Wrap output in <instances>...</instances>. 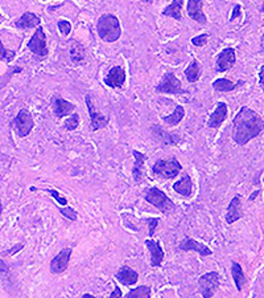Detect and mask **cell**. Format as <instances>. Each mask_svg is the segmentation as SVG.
Masks as SVG:
<instances>
[{"mask_svg": "<svg viewBox=\"0 0 264 298\" xmlns=\"http://www.w3.org/2000/svg\"><path fill=\"white\" fill-rule=\"evenodd\" d=\"M232 138L236 145L244 146L264 130V120L248 106H242L232 120Z\"/></svg>", "mask_w": 264, "mask_h": 298, "instance_id": "1", "label": "cell"}, {"mask_svg": "<svg viewBox=\"0 0 264 298\" xmlns=\"http://www.w3.org/2000/svg\"><path fill=\"white\" fill-rule=\"evenodd\" d=\"M97 32L100 40H103L104 43H115L122 36L119 19L110 13L102 15L97 24Z\"/></svg>", "mask_w": 264, "mask_h": 298, "instance_id": "2", "label": "cell"}, {"mask_svg": "<svg viewBox=\"0 0 264 298\" xmlns=\"http://www.w3.org/2000/svg\"><path fill=\"white\" fill-rule=\"evenodd\" d=\"M145 202H148L149 204H152L153 207H156L161 213L164 215H170L172 212L176 211V206L170 200L168 195L165 194L164 191L159 190L157 187H151L147 188L144 194Z\"/></svg>", "mask_w": 264, "mask_h": 298, "instance_id": "3", "label": "cell"}, {"mask_svg": "<svg viewBox=\"0 0 264 298\" xmlns=\"http://www.w3.org/2000/svg\"><path fill=\"white\" fill-rule=\"evenodd\" d=\"M182 170L181 163L176 158L169 159H159L153 165L152 174L164 179H174Z\"/></svg>", "mask_w": 264, "mask_h": 298, "instance_id": "4", "label": "cell"}, {"mask_svg": "<svg viewBox=\"0 0 264 298\" xmlns=\"http://www.w3.org/2000/svg\"><path fill=\"white\" fill-rule=\"evenodd\" d=\"M219 285H221V276L218 272H207L198 280L199 294L205 298L214 297Z\"/></svg>", "mask_w": 264, "mask_h": 298, "instance_id": "5", "label": "cell"}, {"mask_svg": "<svg viewBox=\"0 0 264 298\" xmlns=\"http://www.w3.org/2000/svg\"><path fill=\"white\" fill-rule=\"evenodd\" d=\"M156 91L161 93V94H186L188 91L185 89H182L181 81L174 76V73L168 72L165 73L164 77L161 79V81L156 85Z\"/></svg>", "mask_w": 264, "mask_h": 298, "instance_id": "6", "label": "cell"}, {"mask_svg": "<svg viewBox=\"0 0 264 298\" xmlns=\"http://www.w3.org/2000/svg\"><path fill=\"white\" fill-rule=\"evenodd\" d=\"M27 46H28V49L38 58H44L49 54V49H48V45H46L45 32H44L41 25L37 27L36 32L33 33L31 40L27 43Z\"/></svg>", "mask_w": 264, "mask_h": 298, "instance_id": "7", "label": "cell"}, {"mask_svg": "<svg viewBox=\"0 0 264 298\" xmlns=\"http://www.w3.org/2000/svg\"><path fill=\"white\" fill-rule=\"evenodd\" d=\"M12 126L20 138H25L27 135H29L32 128H34V122H33L31 112L27 109H21L20 112L17 113V116L12 120Z\"/></svg>", "mask_w": 264, "mask_h": 298, "instance_id": "8", "label": "cell"}, {"mask_svg": "<svg viewBox=\"0 0 264 298\" xmlns=\"http://www.w3.org/2000/svg\"><path fill=\"white\" fill-rule=\"evenodd\" d=\"M71 253H73V249L70 247H66V248L61 249L57 256H54L52 258V261H50V272L53 274L64 273L67 269V266H69Z\"/></svg>", "mask_w": 264, "mask_h": 298, "instance_id": "9", "label": "cell"}, {"mask_svg": "<svg viewBox=\"0 0 264 298\" xmlns=\"http://www.w3.org/2000/svg\"><path fill=\"white\" fill-rule=\"evenodd\" d=\"M236 54L234 48H225L221 50L217 56V62H215V71L218 73L230 71L232 66L235 65Z\"/></svg>", "mask_w": 264, "mask_h": 298, "instance_id": "10", "label": "cell"}, {"mask_svg": "<svg viewBox=\"0 0 264 298\" xmlns=\"http://www.w3.org/2000/svg\"><path fill=\"white\" fill-rule=\"evenodd\" d=\"M85 99H86L87 110H89V116H90L91 130H93V131H97L99 128H106L108 125V122H110L108 117H104L103 114H100V113L95 109L94 104H93V101H91L90 94H86Z\"/></svg>", "mask_w": 264, "mask_h": 298, "instance_id": "11", "label": "cell"}, {"mask_svg": "<svg viewBox=\"0 0 264 298\" xmlns=\"http://www.w3.org/2000/svg\"><path fill=\"white\" fill-rule=\"evenodd\" d=\"M178 249L182 251V252H190V251H193V252H197L198 255H201V256H211V255H213V251H211L206 244H202V243L194 240V239H192V237L189 236H185V239H182V240L180 241Z\"/></svg>", "mask_w": 264, "mask_h": 298, "instance_id": "12", "label": "cell"}, {"mask_svg": "<svg viewBox=\"0 0 264 298\" xmlns=\"http://www.w3.org/2000/svg\"><path fill=\"white\" fill-rule=\"evenodd\" d=\"M52 110L57 118H64V117L70 116L71 113L74 112L75 105L64 99L61 95H54L52 98Z\"/></svg>", "mask_w": 264, "mask_h": 298, "instance_id": "13", "label": "cell"}, {"mask_svg": "<svg viewBox=\"0 0 264 298\" xmlns=\"http://www.w3.org/2000/svg\"><path fill=\"white\" fill-rule=\"evenodd\" d=\"M103 81L111 89L123 86L124 83H126V71H124L123 66H112Z\"/></svg>", "mask_w": 264, "mask_h": 298, "instance_id": "14", "label": "cell"}, {"mask_svg": "<svg viewBox=\"0 0 264 298\" xmlns=\"http://www.w3.org/2000/svg\"><path fill=\"white\" fill-rule=\"evenodd\" d=\"M203 0H188L186 12L192 20L197 21L199 24H206L207 17L202 11Z\"/></svg>", "mask_w": 264, "mask_h": 298, "instance_id": "15", "label": "cell"}, {"mask_svg": "<svg viewBox=\"0 0 264 298\" xmlns=\"http://www.w3.org/2000/svg\"><path fill=\"white\" fill-rule=\"evenodd\" d=\"M243 217V211H242V196L240 195H235L234 198L231 199L230 204L227 207L226 212V223L234 224L239 219Z\"/></svg>", "mask_w": 264, "mask_h": 298, "instance_id": "16", "label": "cell"}, {"mask_svg": "<svg viewBox=\"0 0 264 298\" xmlns=\"http://www.w3.org/2000/svg\"><path fill=\"white\" fill-rule=\"evenodd\" d=\"M115 280L124 286H132L139 281V273L136 270L131 269L128 265H122L116 272Z\"/></svg>", "mask_w": 264, "mask_h": 298, "instance_id": "17", "label": "cell"}, {"mask_svg": "<svg viewBox=\"0 0 264 298\" xmlns=\"http://www.w3.org/2000/svg\"><path fill=\"white\" fill-rule=\"evenodd\" d=\"M145 247L148 248L151 252V266L152 268H159L164 261V249L161 248V245L159 241L148 239L144 241Z\"/></svg>", "mask_w": 264, "mask_h": 298, "instance_id": "18", "label": "cell"}, {"mask_svg": "<svg viewBox=\"0 0 264 298\" xmlns=\"http://www.w3.org/2000/svg\"><path fill=\"white\" fill-rule=\"evenodd\" d=\"M132 155L135 158V163L132 166V178L136 184H139L143 179V175H144V163L147 155L137 151V150H132Z\"/></svg>", "mask_w": 264, "mask_h": 298, "instance_id": "19", "label": "cell"}, {"mask_svg": "<svg viewBox=\"0 0 264 298\" xmlns=\"http://www.w3.org/2000/svg\"><path fill=\"white\" fill-rule=\"evenodd\" d=\"M227 113H229L227 105L225 102H218L217 108L207 121V128H218L227 118Z\"/></svg>", "mask_w": 264, "mask_h": 298, "instance_id": "20", "label": "cell"}, {"mask_svg": "<svg viewBox=\"0 0 264 298\" xmlns=\"http://www.w3.org/2000/svg\"><path fill=\"white\" fill-rule=\"evenodd\" d=\"M40 23H41V19L34 15L33 12H24L19 17V20L15 23V27L17 29H32V28H37L40 27Z\"/></svg>", "mask_w": 264, "mask_h": 298, "instance_id": "21", "label": "cell"}, {"mask_svg": "<svg viewBox=\"0 0 264 298\" xmlns=\"http://www.w3.org/2000/svg\"><path fill=\"white\" fill-rule=\"evenodd\" d=\"M173 190L177 192L178 195H181L184 198H189L193 191V182L189 175H184L180 180L173 184Z\"/></svg>", "mask_w": 264, "mask_h": 298, "instance_id": "22", "label": "cell"}, {"mask_svg": "<svg viewBox=\"0 0 264 298\" xmlns=\"http://www.w3.org/2000/svg\"><path fill=\"white\" fill-rule=\"evenodd\" d=\"M231 276H232V280L235 282L238 292H242L243 286L247 284V278L244 276L243 269H242L240 264H238L236 261H232V262H231Z\"/></svg>", "mask_w": 264, "mask_h": 298, "instance_id": "23", "label": "cell"}, {"mask_svg": "<svg viewBox=\"0 0 264 298\" xmlns=\"http://www.w3.org/2000/svg\"><path fill=\"white\" fill-rule=\"evenodd\" d=\"M151 128H152L151 130H152L153 134L156 135V138L163 139V142H164L165 145H176V143L180 141V135L165 131V130H163L159 125H153V126H151Z\"/></svg>", "mask_w": 264, "mask_h": 298, "instance_id": "24", "label": "cell"}, {"mask_svg": "<svg viewBox=\"0 0 264 298\" xmlns=\"http://www.w3.org/2000/svg\"><path fill=\"white\" fill-rule=\"evenodd\" d=\"M182 5H184V0H172V3L163 9V15L168 17H173L176 20H181Z\"/></svg>", "mask_w": 264, "mask_h": 298, "instance_id": "25", "label": "cell"}, {"mask_svg": "<svg viewBox=\"0 0 264 298\" xmlns=\"http://www.w3.org/2000/svg\"><path fill=\"white\" fill-rule=\"evenodd\" d=\"M242 84H244V81H239V83H232L230 80L227 79H217L213 83V87H214L217 91H232L235 90L236 87L240 86Z\"/></svg>", "mask_w": 264, "mask_h": 298, "instance_id": "26", "label": "cell"}, {"mask_svg": "<svg viewBox=\"0 0 264 298\" xmlns=\"http://www.w3.org/2000/svg\"><path fill=\"white\" fill-rule=\"evenodd\" d=\"M184 117H185V108L181 106V105H177V106L174 108V112L172 113V114L161 117V118H163V121H164L165 124L170 125V126H177V125L181 122Z\"/></svg>", "mask_w": 264, "mask_h": 298, "instance_id": "27", "label": "cell"}, {"mask_svg": "<svg viewBox=\"0 0 264 298\" xmlns=\"http://www.w3.org/2000/svg\"><path fill=\"white\" fill-rule=\"evenodd\" d=\"M201 75V68H199V62L197 60H193L190 62V65L185 69V77L189 83H197L199 80Z\"/></svg>", "mask_w": 264, "mask_h": 298, "instance_id": "28", "label": "cell"}, {"mask_svg": "<svg viewBox=\"0 0 264 298\" xmlns=\"http://www.w3.org/2000/svg\"><path fill=\"white\" fill-rule=\"evenodd\" d=\"M151 293H152V289H151V286L148 285H141L137 286L135 289L130 290L127 294H126V298H149L151 297Z\"/></svg>", "mask_w": 264, "mask_h": 298, "instance_id": "29", "label": "cell"}, {"mask_svg": "<svg viewBox=\"0 0 264 298\" xmlns=\"http://www.w3.org/2000/svg\"><path fill=\"white\" fill-rule=\"evenodd\" d=\"M70 58L73 62H81L85 58V48L82 45H75L70 50Z\"/></svg>", "mask_w": 264, "mask_h": 298, "instance_id": "30", "label": "cell"}, {"mask_svg": "<svg viewBox=\"0 0 264 298\" xmlns=\"http://www.w3.org/2000/svg\"><path fill=\"white\" fill-rule=\"evenodd\" d=\"M0 52H1V53H0V58H1V61L8 62V64L12 61L13 58L16 57V52H15V50L7 49L3 43L0 44Z\"/></svg>", "mask_w": 264, "mask_h": 298, "instance_id": "31", "label": "cell"}, {"mask_svg": "<svg viewBox=\"0 0 264 298\" xmlns=\"http://www.w3.org/2000/svg\"><path fill=\"white\" fill-rule=\"evenodd\" d=\"M58 212H61L62 216H65L66 219L75 221L78 219V212L75 211L74 208L71 207H58Z\"/></svg>", "mask_w": 264, "mask_h": 298, "instance_id": "32", "label": "cell"}, {"mask_svg": "<svg viewBox=\"0 0 264 298\" xmlns=\"http://www.w3.org/2000/svg\"><path fill=\"white\" fill-rule=\"evenodd\" d=\"M78 125H79V116L74 113V114H71V116L65 121L64 128H65L66 130H69V131H73V130H75V128H78Z\"/></svg>", "mask_w": 264, "mask_h": 298, "instance_id": "33", "label": "cell"}, {"mask_svg": "<svg viewBox=\"0 0 264 298\" xmlns=\"http://www.w3.org/2000/svg\"><path fill=\"white\" fill-rule=\"evenodd\" d=\"M42 191H45V192H48V194L52 195L54 200L58 202V203L61 204V206H67V200H66V198H64V196H61V195L58 194V191L52 190V188H46V190H42Z\"/></svg>", "mask_w": 264, "mask_h": 298, "instance_id": "34", "label": "cell"}, {"mask_svg": "<svg viewBox=\"0 0 264 298\" xmlns=\"http://www.w3.org/2000/svg\"><path fill=\"white\" fill-rule=\"evenodd\" d=\"M58 29L64 36H67L71 32V25L67 20H60L58 21Z\"/></svg>", "mask_w": 264, "mask_h": 298, "instance_id": "35", "label": "cell"}, {"mask_svg": "<svg viewBox=\"0 0 264 298\" xmlns=\"http://www.w3.org/2000/svg\"><path fill=\"white\" fill-rule=\"evenodd\" d=\"M207 39H209V35L207 33H202L199 36H196V38L192 39V44L196 46H203L206 44Z\"/></svg>", "mask_w": 264, "mask_h": 298, "instance_id": "36", "label": "cell"}, {"mask_svg": "<svg viewBox=\"0 0 264 298\" xmlns=\"http://www.w3.org/2000/svg\"><path fill=\"white\" fill-rule=\"evenodd\" d=\"M148 221V235L149 236H153V233H155V229H156L157 224L160 221L159 217H151V219H147Z\"/></svg>", "mask_w": 264, "mask_h": 298, "instance_id": "37", "label": "cell"}, {"mask_svg": "<svg viewBox=\"0 0 264 298\" xmlns=\"http://www.w3.org/2000/svg\"><path fill=\"white\" fill-rule=\"evenodd\" d=\"M23 247H24V245L21 244H17V245H13L12 248L11 249H8V251H5V252H3V255H8V256H11V255H13V253H17L19 252V251H21V249H23Z\"/></svg>", "mask_w": 264, "mask_h": 298, "instance_id": "38", "label": "cell"}, {"mask_svg": "<svg viewBox=\"0 0 264 298\" xmlns=\"http://www.w3.org/2000/svg\"><path fill=\"white\" fill-rule=\"evenodd\" d=\"M240 8H242V7H240L239 4H236L235 7H234V9H232V15H231V17H230V21H234L236 19V17L239 16V15H240Z\"/></svg>", "mask_w": 264, "mask_h": 298, "instance_id": "39", "label": "cell"}, {"mask_svg": "<svg viewBox=\"0 0 264 298\" xmlns=\"http://www.w3.org/2000/svg\"><path fill=\"white\" fill-rule=\"evenodd\" d=\"M259 85L264 90V65H262V68H260L259 71Z\"/></svg>", "mask_w": 264, "mask_h": 298, "instance_id": "40", "label": "cell"}, {"mask_svg": "<svg viewBox=\"0 0 264 298\" xmlns=\"http://www.w3.org/2000/svg\"><path fill=\"white\" fill-rule=\"evenodd\" d=\"M110 297L111 298H116V297H122V290H120V288L115 284V289H114V292H112L111 294H110Z\"/></svg>", "mask_w": 264, "mask_h": 298, "instance_id": "41", "label": "cell"}, {"mask_svg": "<svg viewBox=\"0 0 264 298\" xmlns=\"http://www.w3.org/2000/svg\"><path fill=\"white\" fill-rule=\"evenodd\" d=\"M259 194H260V190H256L255 192H254V194H252L251 196L248 198V202H254V200H255L256 196H258V195H259Z\"/></svg>", "mask_w": 264, "mask_h": 298, "instance_id": "42", "label": "cell"}, {"mask_svg": "<svg viewBox=\"0 0 264 298\" xmlns=\"http://www.w3.org/2000/svg\"><path fill=\"white\" fill-rule=\"evenodd\" d=\"M260 48H262V50H264V35L260 39Z\"/></svg>", "mask_w": 264, "mask_h": 298, "instance_id": "43", "label": "cell"}, {"mask_svg": "<svg viewBox=\"0 0 264 298\" xmlns=\"http://www.w3.org/2000/svg\"><path fill=\"white\" fill-rule=\"evenodd\" d=\"M82 298H95L93 294H83Z\"/></svg>", "mask_w": 264, "mask_h": 298, "instance_id": "44", "label": "cell"}, {"mask_svg": "<svg viewBox=\"0 0 264 298\" xmlns=\"http://www.w3.org/2000/svg\"><path fill=\"white\" fill-rule=\"evenodd\" d=\"M143 1H145V3H151V1H153V0H143Z\"/></svg>", "mask_w": 264, "mask_h": 298, "instance_id": "45", "label": "cell"}, {"mask_svg": "<svg viewBox=\"0 0 264 298\" xmlns=\"http://www.w3.org/2000/svg\"><path fill=\"white\" fill-rule=\"evenodd\" d=\"M42 1H45V0H42Z\"/></svg>", "mask_w": 264, "mask_h": 298, "instance_id": "46", "label": "cell"}, {"mask_svg": "<svg viewBox=\"0 0 264 298\" xmlns=\"http://www.w3.org/2000/svg\"><path fill=\"white\" fill-rule=\"evenodd\" d=\"M263 180H264V179H263Z\"/></svg>", "mask_w": 264, "mask_h": 298, "instance_id": "47", "label": "cell"}]
</instances>
